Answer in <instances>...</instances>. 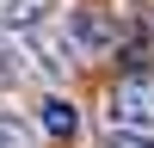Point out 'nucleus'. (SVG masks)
Segmentation results:
<instances>
[{
	"instance_id": "nucleus-1",
	"label": "nucleus",
	"mask_w": 154,
	"mask_h": 148,
	"mask_svg": "<svg viewBox=\"0 0 154 148\" xmlns=\"http://www.w3.org/2000/svg\"><path fill=\"white\" fill-rule=\"evenodd\" d=\"M111 130H154V74H123L111 86Z\"/></svg>"
},
{
	"instance_id": "nucleus-2",
	"label": "nucleus",
	"mask_w": 154,
	"mask_h": 148,
	"mask_svg": "<svg viewBox=\"0 0 154 148\" xmlns=\"http://www.w3.org/2000/svg\"><path fill=\"white\" fill-rule=\"evenodd\" d=\"M68 43H74V56H105L117 43V25L105 12H68Z\"/></svg>"
},
{
	"instance_id": "nucleus-3",
	"label": "nucleus",
	"mask_w": 154,
	"mask_h": 148,
	"mask_svg": "<svg viewBox=\"0 0 154 148\" xmlns=\"http://www.w3.org/2000/svg\"><path fill=\"white\" fill-rule=\"evenodd\" d=\"M56 0H0V31H37Z\"/></svg>"
},
{
	"instance_id": "nucleus-4",
	"label": "nucleus",
	"mask_w": 154,
	"mask_h": 148,
	"mask_svg": "<svg viewBox=\"0 0 154 148\" xmlns=\"http://www.w3.org/2000/svg\"><path fill=\"white\" fill-rule=\"evenodd\" d=\"M37 123H43V136H56V142H68V136L80 130V111H74L68 99H43V111H37Z\"/></svg>"
},
{
	"instance_id": "nucleus-5",
	"label": "nucleus",
	"mask_w": 154,
	"mask_h": 148,
	"mask_svg": "<svg viewBox=\"0 0 154 148\" xmlns=\"http://www.w3.org/2000/svg\"><path fill=\"white\" fill-rule=\"evenodd\" d=\"M31 56H37V68H49V74L74 68V43H56V37H43V25L31 31Z\"/></svg>"
},
{
	"instance_id": "nucleus-6",
	"label": "nucleus",
	"mask_w": 154,
	"mask_h": 148,
	"mask_svg": "<svg viewBox=\"0 0 154 148\" xmlns=\"http://www.w3.org/2000/svg\"><path fill=\"white\" fill-rule=\"evenodd\" d=\"M0 148H31V130L19 117H6V111H0Z\"/></svg>"
},
{
	"instance_id": "nucleus-7",
	"label": "nucleus",
	"mask_w": 154,
	"mask_h": 148,
	"mask_svg": "<svg viewBox=\"0 0 154 148\" xmlns=\"http://www.w3.org/2000/svg\"><path fill=\"white\" fill-rule=\"evenodd\" d=\"M19 74H25V62L12 56V49H0V93H12V86H19Z\"/></svg>"
},
{
	"instance_id": "nucleus-8",
	"label": "nucleus",
	"mask_w": 154,
	"mask_h": 148,
	"mask_svg": "<svg viewBox=\"0 0 154 148\" xmlns=\"http://www.w3.org/2000/svg\"><path fill=\"white\" fill-rule=\"evenodd\" d=\"M111 148H154L148 136H136V130H111Z\"/></svg>"
}]
</instances>
